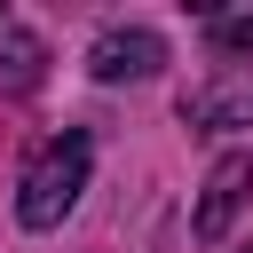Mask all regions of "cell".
I'll use <instances>...</instances> for the list:
<instances>
[{
	"instance_id": "cell-1",
	"label": "cell",
	"mask_w": 253,
	"mask_h": 253,
	"mask_svg": "<svg viewBox=\"0 0 253 253\" xmlns=\"http://www.w3.org/2000/svg\"><path fill=\"white\" fill-rule=\"evenodd\" d=\"M87 166H95V142H87L79 126H63V134L24 166V182H16V221H24V229H55V221L79 206Z\"/></svg>"
},
{
	"instance_id": "cell-2",
	"label": "cell",
	"mask_w": 253,
	"mask_h": 253,
	"mask_svg": "<svg viewBox=\"0 0 253 253\" xmlns=\"http://www.w3.org/2000/svg\"><path fill=\"white\" fill-rule=\"evenodd\" d=\"M190 126H253V63H221L206 87L182 95Z\"/></svg>"
},
{
	"instance_id": "cell-3",
	"label": "cell",
	"mask_w": 253,
	"mask_h": 253,
	"mask_svg": "<svg viewBox=\"0 0 253 253\" xmlns=\"http://www.w3.org/2000/svg\"><path fill=\"white\" fill-rule=\"evenodd\" d=\"M158 63H166V40H158V32H103V40L87 47V71L111 79V87H119V79H150Z\"/></svg>"
},
{
	"instance_id": "cell-4",
	"label": "cell",
	"mask_w": 253,
	"mask_h": 253,
	"mask_svg": "<svg viewBox=\"0 0 253 253\" xmlns=\"http://www.w3.org/2000/svg\"><path fill=\"white\" fill-rule=\"evenodd\" d=\"M253 198V158H221L213 174H206V198H198V237L213 245V237H229V221H237V206Z\"/></svg>"
},
{
	"instance_id": "cell-5",
	"label": "cell",
	"mask_w": 253,
	"mask_h": 253,
	"mask_svg": "<svg viewBox=\"0 0 253 253\" xmlns=\"http://www.w3.org/2000/svg\"><path fill=\"white\" fill-rule=\"evenodd\" d=\"M0 55H8V71H16V79H32V71H40V40H32V32H16V24H0Z\"/></svg>"
},
{
	"instance_id": "cell-6",
	"label": "cell",
	"mask_w": 253,
	"mask_h": 253,
	"mask_svg": "<svg viewBox=\"0 0 253 253\" xmlns=\"http://www.w3.org/2000/svg\"><path fill=\"white\" fill-rule=\"evenodd\" d=\"M213 40H221V47H253V16H229V24L213 32Z\"/></svg>"
},
{
	"instance_id": "cell-7",
	"label": "cell",
	"mask_w": 253,
	"mask_h": 253,
	"mask_svg": "<svg viewBox=\"0 0 253 253\" xmlns=\"http://www.w3.org/2000/svg\"><path fill=\"white\" fill-rule=\"evenodd\" d=\"M0 24H8V16H0Z\"/></svg>"
}]
</instances>
